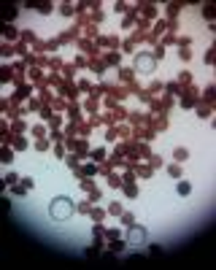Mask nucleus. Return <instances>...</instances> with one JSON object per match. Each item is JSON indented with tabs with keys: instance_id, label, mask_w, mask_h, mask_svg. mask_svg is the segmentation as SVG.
I'll list each match as a JSON object with an SVG mask.
<instances>
[{
	"instance_id": "4",
	"label": "nucleus",
	"mask_w": 216,
	"mask_h": 270,
	"mask_svg": "<svg viewBox=\"0 0 216 270\" xmlns=\"http://www.w3.org/2000/svg\"><path fill=\"white\" fill-rule=\"evenodd\" d=\"M189 192H192V187H189L186 181H181V184H178V195H189Z\"/></svg>"
},
{
	"instance_id": "2",
	"label": "nucleus",
	"mask_w": 216,
	"mask_h": 270,
	"mask_svg": "<svg viewBox=\"0 0 216 270\" xmlns=\"http://www.w3.org/2000/svg\"><path fill=\"white\" fill-rule=\"evenodd\" d=\"M127 240L133 246H140V243H146V230L143 227H130V233H127Z\"/></svg>"
},
{
	"instance_id": "3",
	"label": "nucleus",
	"mask_w": 216,
	"mask_h": 270,
	"mask_svg": "<svg viewBox=\"0 0 216 270\" xmlns=\"http://www.w3.org/2000/svg\"><path fill=\"white\" fill-rule=\"evenodd\" d=\"M154 68V60H152V54H140L138 60H135V70L138 73H149V70Z\"/></svg>"
},
{
	"instance_id": "1",
	"label": "nucleus",
	"mask_w": 216,
	"mask_h": 270,
	"mask_svg": "<svg viewBox=\"0 0 216 270\" xmlns=\"http://www.w3.org/2000/svg\"><path fill=\"white\" fill-rule=\"evenodd\" d=\"M73 211H76V206H73V200H70V197H54V200H51V206H49V214H51V219H54V222L70 219V216H73Z\"/></svg>"
}]
</instances>
